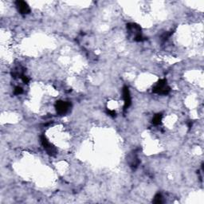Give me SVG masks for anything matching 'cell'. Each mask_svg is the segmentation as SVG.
Segmentation results:
<instances>
[{
	"instance_id": "6da1fadb",
	"label": "cell",
	"mask_w": 204,
	"mask_h": 204,
	"mask_svg": "<svg viewBox=\"0 0 204 204\" xmlns=\"http://www.w3.org/2000/svg\"><path fill=\"white\" fill-rule=\"evenodd\" d=\"M171 91V88L167 84V81L165 79H161L156 83V85L153 87L152 92L154 93L161 95L168 94Z\"/></svg>"
},
{
	"instance_id": "7a4b0ae2",
	"label": "cell",
	"mask_w": 204,
	"mask_h": 204,
	"mask_svg": "<svg viewBox=\"0 0 204 204\" xmlns=\"http://www.w3.org/2000/svg\"><path fill=\"white\" fill-rule=\"evenodd\" d=\"M40 139L43 148H44V149L46 151V152H47L49 155H51V156H54V155H56L57 154L56 148H55L51 143H49V140H47V138H46L44 135L41 136Z\"/></svg>"
},
{
	"instance_id": "3957f363",
	"label": "cell",
	"mask_w": 204,
	"mask_h": 204,
	"mask_svg": "<svg viewBox=\"0 0 204 204\" xmlns=\"http://www.w3.org/2000/svg\"><path fill=\"white\" fill-rule=\"evenodd\" d=\"M70 103L66 102V101H57L55 104V108H56L57 112L59 115H64L68 112V110L70 108Z\"/></svg>"
},
{
	"instance_id": "277c9868",
	"label": "cell",
	"mask_w": 204,
	"mask_h": 204,
	"mask_svg": "<svg viewBox=\"0 0 204 204\" xmlns=\"http://www.w3.org/2000/svg\"><path fill=\"white\" fill-rule=\"evenodd\" d=\"M122 93H123V98L124 101V111L128 109L130 107L131 104H132V98H131V94L129 89L128 86H124L123 90H122Z\"/></svg>"
},
{
	"instance_id": "5b68a950",
	"label": "cell",
	"mask_w": 204,
	"mask_h": 204,
	"mask_svg": "<svg viewBox=\"0 0 204 204\" xmlns=\"http://www.w3.org/2000/svg\"><path fill=\"white\" fill-rule=\"evenodd\" d=\"M15 5L18 12L21 14H29L30 12V8L29 5L27 4L25 1H22V0L16 1Z\"/></svg>"
},
{
	"instance_id": "8992f818",
	"label": "cell",
	"mask_w": 204,
	"mask_h": 204,
	"mask_svg": "<svg viewBox=\"0 0 204 204\" xmlns=\"http://www.w3.org/2000/svg\"><path fill=\"white\" fill-rule=\"evenodd\" d=\"M127 30L130 33L135 34V37L137 36L138 34H141V28L139 25L137 23H128L127 24ZM134 37V38H135Z\"/></svg>"
},
{
	"instance_id": "52a82bcc",
	"label": "cell",
	"mask_w": 204,
	"mask_h": 204,
	"mask_svg": "<svg viewBox=\"0 0 204 204\" xmlns=\"http://www.w3.org/2000/svg\"><path fill=\"white\" fill-rule=\"evenodd\" d=\"M162 117H163L162 113H157V114H155L152 119L153 124H155V125H158V124H161Z\"/></svg>"
},
{
	"instance_id": "ba28073f",
	"label": "cell",
	"mask_w": 204,
	"mask_h": 204,
	"mask_svg": "<svg viewBox=\"0 0 204 204\" xmlns=\"http://www.w3.org/2000/svg\"><path fill=\"white\" fill-rule=\"evenodd\" d=\"M152 202H153V203H156V204L162 203V202H163V197H162L161 194L157 193L156 195H155V197H154V199H153Z\"/></svg>"
},
{
	"instance_id": "9c48e42d",
	"label": "cell",
	"mask_w": 204,
	"mask_h": 204,
	"mask_svg": "<svg viewBox=\"0 0 204 204\" xmlns=\"http://www.w3.org/2000/svg\"><path fill=\"white\" fill-rule=\"evenodd\" d=\"M146 39H147V38H145V37L143 36V34H138L137 36H136L134 38V40L136 41V42H144V41H145Z\"/></svg>"
},
{
	"instance_id": "30bf717a",
	"label": "cell",
	"mask_w": 204,
	"mask_h": 204,
	"mask_svg": "<svg viewBox=\"0 0 204 204\" xmlns=\"http://www.w3.org/2000/svg\"><path fill=\"white\" fill-rule=\"evenodd\" d=\"M23 93V88L20 87V86H17V87H15L14 90V93L15 95H20L22 94Z\"/></svg>"
},
{
	"instance_id": "8fae6325",
	"label": "cell",
	"mask_w": 204,
	"mask_h": 204,
	"mask_svg": "<svg viewBox=\"0 0 204 204\" xmlns=\"http://www.w3.org/2000/svg\"><path fill=\"white\" fill-rule=\"evenodd\" d=\"M106 112H107V114L109 115L110 117H116V112H115L114 110L107 109V110H106Z\"/></svg>"
},
{
	"instance_id": "7c38bea8",
	"label": "cell",
	"mask_w": 204,
	"mask_h": 204,
	"mask_svg": "<svg viewBox=\"0 0 204 204\" xmlns=\"http://www.w3.org/2000/svg\"><path fill=\"white\" fill-rule=\"evenodd\" d=\"M21 79H22V81H23V82L24 84H28L29 83L30 81V79L27 77V76H25V75H23L22 77H21Z\"/></svg>"
}]
</instances>
